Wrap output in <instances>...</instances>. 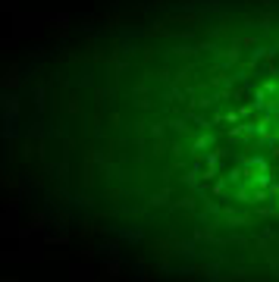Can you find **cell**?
<instances>
[{
    "label": "cell",
    "mask_w": 279,
    "mask_h": 282,
    "mask_svg": "<svg viewBox=\"0 0 279 282\" xmlns=\"http://www.w3.org/2000/svg\"><path fill=\"white\" fill-rule=\"evenodd\" d=\"M9 160L72 226L192 282H279V0H144L19 75Z\"/></svg>",
    "instance_id": "1"
}]
</instances>
